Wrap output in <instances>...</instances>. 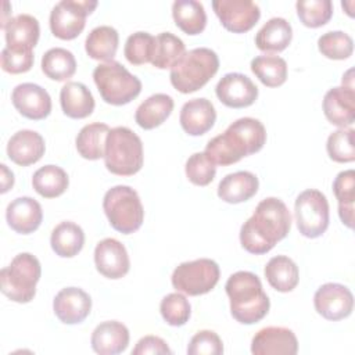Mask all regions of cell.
I'll list each match as a JSON object with an SVG mask.
<instances>
[{
    "instance_id": "8d00e7d4",
    "label": "cell",
    "mask_w": 355,
    "mask_h": 355,
    "mask_svg": "<svg viewBox=\"0 0 355 355\" xmlns=\"http://www.w3.org/2000/svg\"><path fill=\"white\" fill-rule=\"evenodd\" d=\"M252 73L268 87L282 86L287 79V62L279 55H258L251 61Z\"/></svg>"
},
{
    "instance_id": "ee69618b",
    "label": "cell",
    "mask_w": 355,
    "mask_h": 355,
    "mask_svg": "<svg viewBox=\"0 0 355 355\" xmlns=\"http://www.w3.org/2000/svg\"><path fill=\"white\" fill-rule=\"evenodd\" d=\"M189 355H220L223 354V343L212 330L197 331L187 347Z\"/></svg>"
},
{
    "instance_id": "4fadbf2b",
    "label": "cell",
    "mask_w": 355,
    "mask_h": 355,
    "mask_svg": "<svg viewBox=\"0 0 355 355\" xmlns=\"http://www.w3.org/2000/svg\"><path fill=\"white\" fill-rule=\"evenodd\" d=\"M316 312L327 320H341L348 318L354 309V295L351 290L340 283L322 284L315 295Z\"/></svg>"
},
{
    "instance_id": "bcb514c9",
    "label": "cell",
    "mask_w": 355,
    "mask_h": 355,
    "mask_svg": "<svg viewBox=\"0 0 355 355\" xmlns=\"http://www.w3.org/2000/svg\"><path fill=\"white\" fill-rule=\"evenodd\" d=\"M333 191L338 204H354L355 200V172L354 169L340 172L333 182Z\"/></svg>"
},
{
    "instance_id": "52a82bcc",
    "label": "cell",
    "mask_w": 355,
    "mask_h": 355,
    "mask_svg": "<svg viewBox=\"0 0 355 355\" xmlns=\"http://www.w3.org/2000/svg\"><path fill=\"white\" fill-rule=\"evenodd\" d=\"M103 209L110 225L123 234L137 232L144 220V209L137 191L125 184L107 190L103 198Z\"/></svg>"
},
{
    "instance_id": "7dc6e473",
    "label": "cell",
    "mask_w": 355,
    "mask_h": 355,
    "mask_svg": "<svg viewBox=\"0 0 355 355\" xmlns=\"http://www.w3.org/2000/svg\"><path fill=\"white\" fill-rule=\"evenodd\" d=\"M133 355H146V354H172V349L168 347L166 341L157 336H144L141 337L136 347L132 351Z\"/></svg>"
},
{
    "instance_id": "30bf717a",
    "label": "cell",
    "mask_w": 355,
    "mask_h": 355,
    "mask_svg": "<svg viewBox=\"0 0 355 355\" xmlns=\"http://www.w3.org/2000/svg\"><path fill=\"white\" fill-rule=\"evenodd\" d=\"M294 216L297 227L304 237H320L327 230L330 219L326 196L316 189L304 190L295 198Z\"/></svg>"
},
{
    "instance_id": "5b68a950",
    "label": "cell",
    "mask_w": 355,
    "mask_h": 355,
    "mask_svg": "<svg viewBox=\"0 0 355 355\" xmlns=\"http://www.w3.org/2000/svg\"><path fill=\"white\" fill-rule=\"evenodd\" d=\"M143 143L126 126L112 128L107 136L104 162L105 168L119 176H132L143 166Z\"/></svg>"
},
{
    "instance_id": "83f0119b",
    "label": "cell",
    "mask_w": 355,
    "mask_h": 355,
    "mask_svg": "<svg viewBox=\"0 0 355 355\" xmlns=\"http://www.w3.org/2000/svg\"><path fill=\"white\" fill-rule=\"evenodd\" d=\"M293 28L284 18L275 17L263 24L255 36V44L261 51L280 53L291 42Z\"/></svg>"
},
{
    "instance_id": "484cf974",
    "label": "cell",
    "mask_w": 355,
    "mask_h": 355,
    "mask_svg": "<svg viewBox=\"0 0 355 355\" xmlns=\"http://www.w3.org/2000/svg\"><path fill=\"white\" fill-rule=\"evenodd\" d=\"M62 112L73 119H83L94 110V98L86 85L80 82H67L60 92Z\"/></svg>"
},
{
    "instance_id": "ab89813d",
    "label": "cell",
    "mask_w": 355,
    "mask_h": 355,
    "mask_svg": "<svg viewBox=\"0 0 355 355\" xmlns=\"http://www.w3.org/2000/svg\"><path fill=\"white\" fill-rule=\"evenodd\" d=\"M159 312L162 319L173 327L183 326L189 322L191 315V306L189 300L178 293H171L161 300Z\"/></svg>"
},
{
    "instance_id": "4dcf8cb0",
    "label": "cell",
    "mask_w": 355,
    "mask_h": 355,
    "mask_svg": "<svg viewBox=\"0 0 355 355\" xmlns=\"http://www.w3.org/2000/svg\"><path fill=\"white\" fill-rule=\"evenodd\" d=\"M110 130L111 129L108 128V125L101 122H93V123L85 125L79 130L75 140L79 155L90 161L104 158L105 143H107V136Z\"/></svg>"
},
{
    "instance_id": "44dd1931",
    "label": "cell",
    "mask_w": 355,
    "mask_h": 355,
    "mask_svg": "<svg viewBox=\"0 0 355 355\" xmlns=\"http://www.w3.org/2000/svg\"><path fill=\"white\" fill-rule=\"evenodd\" d=\"M216 121L214 104L207 98H193L183 104L179 115L182 129L190 136L207 133Z\"/></svg>"
},
{
    "instance_id": "603a6c76",
    "label": "cell",
    "mask_w": 355,
    "mask_h": 355,
    "mask_svg": "<svg viewBox=\"0 0 355 355\" xmlns=\"http://www.w3.org/2000/svg\"><path fill=\"white\" fill-rule=\"evenodd\" d=\"M3 31L6 36V47L21 51H33L40 35L39 21L31 14H18L12 17Z\"/></svg>"
},
{
    "instance_id": "b9f144b4",
    "label": "cell",
    "mask_w": 355,
    "mask_h": 355,
    "mask_svg": "<svg viewBox=\"0 0 355 355\" xmlns=\"http://www.w3.org/2000/svg\"><path fill=\"white\" fill-rule=\"evenodd\" d=\"M154 44L155 37L148 32H135L126 39L123 54L130 64L143 65L151 62Z\"/></svg>"
},
{
    "instance_id": "d6986e66",
    "label": "cell",
    "mask_w": 355,
    "mask_h": 355,
    "mask_svg": "<svg viewBox=\"0 0 355 355\" xmlns=\"http://www.w3.org/2000/svg\"><path fill=\"white\" fill-rule=\"evenodd\" d=\"M323 112L327 121L341 128H348L355 121V92L352 87L337 86L323 97Z\"/></svg>"
},
{
    "instance_id": "6da1fadb",
    "label": "cell",
    "mask_w": 355,
    "mask_h": 355,
    "mask_svg": "<svg viewBox=\"0 0 355 355\" xmlns=\"http://www.w3.org/2000/svg\"><path fill=\"white\" fill-rule=\"evenodd\" d=\"M291 227V214L287 205L276 197L263 198L240 229L243 248L254 255L269 252L283 240Z\"/></svg>"
},
{
    "instance_id": "d4e9b609",
    "label": "cell",
    "mask_w": 355,
    "mask_h": 355,
    "mask_svg": "<svg viewBox=\"0 0 355 355\" xmlns=\"http://www.w3.org/2000/svg\"><path fill=\"white\" fill-rule=\"evenodd\" d=\"M258 178L248 171H237L226 175L218 184V197L229 204L250 200L258 191Z\"/></svg>"
},
{
    "instance_id": "60d3db41",
    "label": "cell",
    "mask_w": 355,
    "mask_h": 355,
    "mask_svg": "<svg viewBox=\"0 0 355 355\" xmlns=\"http://www.w3.org/2000/svg\"><path fill=\"white\" fill-rule=\"evenodd\" d=\"M352 128H341L327 137L326 150L329 157L336 162H352L355 159V144H354Z\"/></svg>"
},
{
    "instance_id": "ac0fdd59",
    "label": "cell",
    "mask_w": 355,
    "mask_h": 355,
    "mask_svg": "<svg viewBox=\"0 0 355 355\" xmlns=\"http://www.w3.org/2000/svg\"><path fill=\"white\" fill-rule=\"evenodd\" d=\"M53 311L65 324L82 323L92 311V298L79 287H65L55 294Z\"/></svg>"
},
{
    "instance_id": "8992f818",
    "label": "cell",
    "mask_w": 355,
    "mask_h": 355,
    "mask_svg": "<svg viewBox=\"0 0 355 355\" xmlns=\"http://www.w3.org/2000/svg\"><path fill=\"white\" fill-rule=\"evenodd\" d=\"M40 275L42 266L39 259L29 252H21L12 258L8 266L0 270L1 293L14 302L26 304L36 294Z\"/></svg>"
},
{
    "instance_id": "e0dca14e",
    "label": "cell",
    "mask_w": 355,
    "mask_h": 355,
    "mask_svg": "<svg viewBox=\"0 0 355 355\" xmlns=\"http://www.w3.org/2000/svg\"><path fill=\"white\" fill-rule=\"evenodd\" d=\"M96 269L108 279L123 277L130 268V261L125 245L112 237L97 243L94 248Z\"/></svg>"
},
{
    "instance_id": "d590c367",
    "label": "cell",
    "mask_w": 355,
    "mask_h": 355,
    "mask_svg": "<svg viewBox=\"0 0 355 355\" xmlns=\"http://www.w3.org/2000/svg\"><path fill=\"white\" fill-rule=\"evenodd\" d=\"M186 53L183 40L171 32H162L155 36L151 64L158 69L172 68Z\"/></svg>"
},
{
    "instance_id": "f6af8a7d",
    "label": "cell",
    "mask_w": 355,
    "mask_h": 355,
    "mask_svg": "<svg viewBox=\"0 0 355 355\" xmlns=\"http://www.w3.org/2000/svg\"><path fill=\"white\" fill-rule=\"evenodd\" d=\"M1 68L8 73H24L28 72L33 65V51L11 50L4 47L1 50Z\"/></svg>"
},
{
    "instance_id": "f35d334b",
    "label": "cell",
    "mask_w": 355,
    "mask_h": 355,
    "mask_svg": "<svg viewBox=\"0 0 355 355\" xmlns=\"http://www.w3.org/2000/svg\"><path fill=\"white\" fill-rule=\"evenodd\" d=\"M318 49L330 60H347L352 55L354 40L343 31H330L318 39Z\"/></svg>"
},
{
    "instance_id": "c3c4849f",
    "label": "cell",
    "mask_w": 355,
    "mask_h": 355,
    "mask_svg": "<svg viewBox=\"0 0 355 355\" xmlns=\"http://www.w3.org/2000/svg\"><path fill=\"white\" fill-rule=\"evenodd\" d=\"M338 215L341 222L352 229L354 226V204H338Z\"/></svg>"
},
{
    "instance_id": "f546056e",
    "label": "cell",
    "mask_w": 355,
    "mask_h": 355,
    "mask_svg": "<svg viewBox=\"0 0 355 355\" xmlns=\"http://www.w3.org/2000/svg\"><path fill=\"white\" fill-rule=\"evenodd\" d=\"M118 43L119 35L116 29L108 25H100L89 32L85 40V50L90 58L108 62L115 57Z\"/></svg>"
},
{
    "instance_id": "7c38bea8",
    "label": "cell",
    "mask_w": 355,
    "mask_h": 355,
    "mask_svg": "<svg viewBox=\"0 0 355 355\" xmlns=\"http://www.w3.org/2000/svg\"><path fill=\"white\" fill-rule=\"evenodd\" d=\"M212 8L223 28L233 33L248 32L261 17L259 6L251 0H214Z\"/></svg>"
},
{
    "instance_id": "d6a6232c",
    "label": "cell",
    "mask_w": 355,
    "mask_h": 355,
    "mask_svg": "<svg viewBox=\"0 0 355 355\" xmlns=\"http://www.w3.org/2000/svg\"><path fill=\"white\" fill-rule=\"evenodd\" d=\"M172 17L178 28L187 35H200L207 25L202 3L196 0H176L172 4Z\"/></svg>"
},
{
    "instance_id": "5bb4252c",
    "label": "cell",
    "mask_w": 355,
    "mask_h": 355,
    "mask_svg": "<svg viewBox=\"0 0 355 355\" xmlns=\"http://www.w3.org/2000/svg\"><path fill=\"white\" fill-rule=\"evenodd\" d=\"M216 97L222 104L230 108H244L255 103L258 87L244 73L230 72L220 78L215 87Z\"/></svg>"
},
{
    "instance_id": "ba28073f",
    "label": "cell",
    "mask_w": 355,
    "mask_h": 355,
    "mask_svg": "<svg viewBox=\"0 0 355 355\" xmlns=\"http://www.w3.org/2000/svg\"><path fill=\"white\" fill-rule=\"evenodd\" d=\"M93 80L101 98L111 105L128 104L141 92L140 79L114 60L98 64L93 71Z\"/></svg>"
},
{
    "instance_id": "277c9868",
    "label": "cell",
    "mask_w": 355,
    "mask_h": 355,
    "mask_svg": "<svg viewBox=\"0 0 355 355\" xmlns=\"http://www.w3.org/2000/svg\"><path fill=\"white\" fill-rule=\"evenodd\" d=\"M218 69V54L208 47H197L186 51L171 68L169 79L178 92L189 94L205 86Z\"/></svg>"
},
{
    "instance_id": "74e56055",
    "label": "cell",
    "mask_w": 355,
    "mask_h": 355,
    "mask_svg": "<svg viewBox=\"0 0 355 355\" xmlns=\"http://www.w3.org/2000/svg\"><path fill=\"white\" fill-rule=\"evenodd\" d=\"M295 8L300 21L308 28L323 26L333 15V3L330 0H298Z\"/></svg>"
},
{
    "instance_id": "e575fe53",
    "label": "cell",
    "mask_w": 355,
    "mask_h": 355,
    "mask_svg": "<svg viewBox=\"0 0 355 355\" xmlns=\"http://www.w3.org/2000/svg\"><path fill=\"white\" fill-rule=\"evenodd\" d=\"M42 71L53 80H68L76 72V60L69 50L53 47L42 57Z\"/></svg>"
},
{
    "instance_id": "3957f363",
    "label": "cell",
    "mask_w": 355,
    "mask_h": 355,
    "mask_svg": "<svg viewBox=\"0 0 355 355\" xmlns=\"http://www.w3.org/2000/svg\"><path fill=\"white\" fill-rule=\"evenodd\" d=\"M225 290L230 300V313L239 323L254 324L268 315L270 301L255 273L239 270L230 275Z\"/></svg>"
},
{
    "instance_id": "cb8c5ba5",
    "label": "cell",
    "mask_w": 355,
    "mask_h": 355,
    "mask_svg": "<svg viewBox=\"0 0 355 355\" xmlns=\"http://www.w3.org/2000/svg\"><path fill=\"white\" fill-rule=\"evenodd\" d=\"M92 348L100 355L121 354L128 348L129 330L118 320L100 323L92 333Z\"/></svg>"
},
{
    "instance_id": "9c48e42d",
    "label": "cell",
    "mask_w": 355,
    "mask_h": 355,
    "mask_svg": "<svg viewBox=\"0 0 355 355\" xmlns=\"http://www.w3.org/2000/svg\"><path fill=\"white\" fill-rule=\"evenodd\" d=\"M219 265L209 258L182 262L172 273V286L176 291L187 295H202L209 293L219 282Z\"/></svg>"
},
{
    "instance_id": "681fc988",
    "label": "cell",
    "mask_w": 355,
    "mask_h": 355,
    "mask_svg": "<svg viewBox=\"0 0 355 355\" xmlns=\"http://www.w3.org/2000/svg\"><path fill=\"white\" fill-rule=\"evenodd\" d=\"M1 193L8 191L14 184V173L7 168V165L1 164Z\"/></svg>"
},
{
    "instance_id": "836d02e7",
    "label": "cell",
    "mask_w": 355,
    "mask_h": 355,
    "mask_svg": "<svg viewBox=\"0 0 355 355\" xmlns=\"http://www.w3.org/2000/svg\"><path fill=\"white\" fill-rule=\"evenodd\" d=\"M69 179L67 172L57 165H44L32 176V186L44 198H55L65 193Z\"/></svg>"
},
{
    "instance_id": "8fae6325",
    "label": "cell",
    "mask_w": 355,
    "mask_h": 355,
    "mask_svg": "<svg viewBox=\"0 0 355 355\" xmlns=\"http://www.w3.org/2000/svg\"><path fill=\"white\" fill-rule=\"evenodd\" d=\"M96 7V0H61L50 12L51 33L61 40L75 39L85 29L86 17Z\"/></svg>"
},
{
    "instance_id": "9a60e30c",
    "label": "cell",
    "mask_w": 355,
    "mask_h": 355,
    "mask_svg": "<svg viewBox=\"0 0 355 355\" xmlns=\"http://www.w3.org/2000/svg\"><path fill=\"white\" fill-rule=\"evenodd\" d=\"M15 110L25 118L40 121L51 112V97L46 89L36 83H19L11 93Z\"/></svg>"
},
{
    "instance_id": "7bdbcfd3",
    "label": "cell",
    "mask_w": 355,
    "mask_h": 355,
    "mask_svg": "<svg viewBox=\"0 0 355 355\" xmlns=\"http://www.w3.org/2000/svg\"><path fill=\"white\" fill-rule=\"evenodd\" d=\"M184 171L187 179L196 186L209 184L216 175L215 164L211 162L204 153H194L190 155L186 161Z\"/></svg>"
},
{
    "instance_id": "f1b7e54d",
    "label": "cell",
    "mask_w": 355,
    "mask_h": 355,
    "mask_svg": "<svg viewBox=\"0 0 355 355\" xmlns=\"http://www.w3.org/2000/svg\"><path fill=\"white\" fill-rule=\"evenodd\" d=\"M263 273L270 287L280 293L293 291L300 280L297 263L286 255H276L270 258L263 269Z\"/></svg>"
},
{
    "instance_id": "2e32d148",
    "label": "cell",
    "mask_w": 355,
    "mask_h": 355,
    "mask_svg": "<svg viewBox=\"0 0 355 355\" xmlns=\"http://www.w3.org/2000/svg\"><path fill=\"white\" fill-rule=\"evenodd\" d=\"M254 355H295L298 340L293 330L280 326H268L255 333L251 341Z\"/></svg>"
},
{
    "instance_id": "7a4b0ae2",
    "label": "cell",
    "mask_w": 355,
    "mask_h": 355,
    "mask_svg": "<svg viewBox=\"0 0 355 355\" xmlns=\"http://www.w3.org/2000/svg\"><path fill=\"white\" fill-rule=\"evenodd\" d=\"M266 141V130L262 122L244 116L227 126L222 133L211 139L204 154L215 165H232L243 157L258 153Z\"/></svg>"
},
{
    "instance_id": "ffe728a7",
    "label": "cell",
    "mask_w": 355,
    "mask_h": 355,
    "mask_svg": "<svg viewBox=\"0 0 355 355\" xmlns=\"http://www.w3.org/2000/svg\"><path fill=\"white\" fill-rule=\"evenodd\" d=\"M46 151L44 139L40 133L22 129L14 133L7 143L8 158L21 166H28L37 162Z\"/></svg>"
},
{
    "instance_id": "7402d4cb",
    "label": "cell",
    "mask_w": 355,
    "mask_h": 355,
    "mask_svg": "<svg viewBox=\"0 0 355 355\" xmlns=\"http://www.w3.org/2000/svg\"><path fill=\"white\" fill-rule=\"evenodd\" d=\"M6 219L14 232L19 234H29L40 226L43 220V211L35 198L18 197L7 205Z\"/></svg>"
},
{
    "instance_id": "1f68e13d",
    "label": "cell",
    "mask_w": 355,
    "mask_h": 355,
    "mask_svg": "<svg viewBox=\"0 0 355 355\" xmlns=\"http://www.w3.org/2000/svg\"><path fill=\"white\" fill-rule=\"evenodd\" d=\"M50 244L58 257L72 258L83 248L85 233L79 225L71 220H64L53 229Z\"/></svg>"
},
{
    "instance_id": "4316f807",
    "label": "cell",
    "mask_w": 355,
    "mask_h": 355,
    "mask_svg": "<svg viewBox=\"0 0 355 355\" xmlns=\"http://www.w3.org/2000/svg\"><path fill=\"white\" fill-rule=\"evenodd\" d=\"M173 111V98L165 93H155L146 98L136 110V123L146 129H154L164 123Z\"/></svg>"
}]
</instances>
